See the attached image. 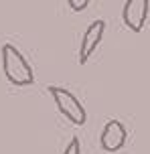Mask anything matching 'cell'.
<instances>
[{"mask_svg":"<svg viewBox=\"0 0 150 154\" xmlns=\"http://www.w3.org/2000/svg\"><path fill=\"white\" fill-rule=\"evenodd\" d=\"M2 71L6 79L16 87H26V85L35 83V73H32L31 63L24 59V55L10 43L2 45Z\"/></svg>","mask_w":150,"mask_h":154,"instance_id":"obj_1","label":"cell"},{"mask_svg":"<svg viewBox=\"0 0 150 154\" xmlns=\"http://www.w3.org/2000/svg\"><path fill=\"white\" fill-rule=\"evenodd\" d=\"M47 91H49V95L53 97L57 109H59L71 124H75V126H83V124H85V120H87L85 108L81 106V101H79L69 89L59 87V85H49Z\"/></svg>","mask_w":150,"mask_h":154,"instance_id":"obj_2","label":"cell"},{"mask_svg":"<svg viewBox=\"0 0 150 154\" xmlns=\"http://www.w3.org/2000/svg\"><path fill=\"white\" fill-rule=\"evenodd\" d=\"M150 10L148 0H126V4L122 8V20L132 32H140L146 24Z\"/></svg>","mask_w":150,"mask_h":154,"instance_id":"obj_3","label":"cell"},{"mask_svg":"<svg viewBox=\"0 0 150 154\" xmlns=\"http://www.w3.org/2000/svg\"><path fill=\"white\" fill-rule=\"evenodd\" d=\"M103 32H106V23L103 20H93L87 26V31L83 32V38H81V45H79V63L81 65H85L89 61V57L95 53L97 45L103 38Z\"/></svg>","mask_w":150,"mask_h":154,"instance_id":"obj_4","label":"cell"},{"mask_svg":"<svg viewBox=\"0 0 150 154\" xmlns=\"http://www.w3.org/2000/svg\"><path fill=\"white\" fill-rule=\"evenodd\" d=\"M126 128L120 120H110L106 122L102 130V136H99V144L106 152H118L120 148H124L126 144Z\"/></svg>","mask_w":150,"mask_h":154,"instance_id":"obj_5","label":"cell"},{"mask_svg":"<svg viewBox=\"0 0 150 154\" xmlns=\"http://www.w3.org/2000/svg\"><path fill=\"white\" fill-rule=\"evenodd\" d=\"M63 154H81V142H79V138H71L69 140V144L65 146Z\"/></svg>","mask_w":150,"mask_h":154,"instance_id":"obj_6","label":"cell"},{"mask_svg":"<svg viewBox=\"0 0 150 154\" xmlns=\"http://www.w3.org/2000/svg\"><path fill=\"white\" fill-rule=\"evenodd\" d=\"M87 0H69V8L71 10H75V12H81V10H85L87 8Z\"/></svg>","mask_w":150,"mask_h":154,"instance_id":"obj_7","label":"cell"}]
</instances>
